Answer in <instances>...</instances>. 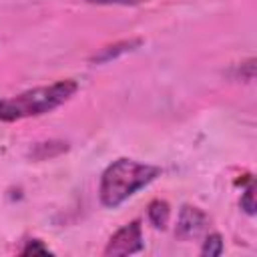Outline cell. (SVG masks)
<instances>
[{"label":"cell","instance_id":"cell-1","mask_svg":"<svg viewBox=\"0 0 257 257\" xmlns=\"http://www.w3.org/2000/svg\"><path fill=\"white\" fill-rule=\"evenodd\" d=\"M161 175V169L155 165L139 163L133 159H118L108 165L100 177V203L104 207H118L128 197H133L139 189L149 185Z\"/></svg>","mask_w":257,"mask_h":257},{"label":"cell","instance_id":"cell-2","mask_svg":"<svg viewBox=\"0 0 257 257\" xmlns=\"http://www.w3.org/2000/svg\"><path fill=\"white\" fill-rule=\"evenodd\" d=\"M76 90H78V84L66 78V80H56L46 86L24 90L16 96L0 98V122H12V120L50 112L62 102H66Z\"/></svg>","mask_w":257,"mask_h":257},{"label":"cell","instance_id":"cell-3","mask_svg":"<svg viewBox=\"0 0 257 257\" xmlns=\"http://www.w3.org/2000/svg\"><path fill=\"white\" fill-rule=\"evenodd\" d=\"M143 249V231H141V223L139 221H131L128 225H124L122 229H118L108 245L104 247V255H131Z\"/></svg>","mask_w":257,"mask_h":257},{"label":"cell","instance_id":"cell-4","mask_svg":"<svg viewBox=\"0 0 257 257\" xmlns=\"http://www.w3.org/2000/svg\"><path fill=\"white\" fill-rule=\"evenodd\" d=\"M207 225V215L197 209V207H189L185 205L183 211H181V217H179V225H177V235L181 239H189V237H195L199 235Z\"/></svg>","mask_w":257,"mask_h":257},{"label":"cell","instance_id":"cell-5","mask_svg":"<svg viewBox=\"0 0 257 257\" xmlns=\"http://www.w3.org/2000/svg\"><path fill=\"white\" fill-rule=\"evenodd\" d=\"M169 205L165 203V201H153L151 205H149V219H151V223L155 225V227H165L167 225V221H169Z\"/></svg>","mask_w":257,"mask_h":257},{"label":"cell","instance_id":"cell-6","mask_svg":"<svg viewBox=\"0 0 257 257\" xmlns=\"http://www.w3.org/2000/svg\"><path fill=\"white\" fill-rule=\"evenodd\" d=\"M201 253H203V255H221V253H223V241H221V235L215 233V235L207 237V241H205Z\"/></svg>","mask_w":257,"mask_h":257},{"label":"cell","instance_id":"cell-7","mask_svg":"<svg viewBox=\"0 0 257 257\" xmlns=\"http://www.w3.org/2000/svg\"><path fill=\"white\" fill-rule=\"evenodd\" d=\"M20 253H22V255H48L50 249L44 247L42 241H36V239H34V241H28L26 247H24Z\"/></svg>","mask_w":257,"mask_h":257},{"label":"cell","instance_id":"cell-8","mask_svg":"<svg viewBox=\"0 0 257 257\" xmlns=\"http://www.w3.org/2000/svg\"><path fill=\"white\" fill-rule=\"evenodd\" d=\"M253 197H255V193H253V183H249V187L245 189V193H243V197H241V207H243L249 215L255 213V201H253Z\"/></svg>","mask_w":257,"mask_h":257},{"label":"cell","instance_id":"cell-9","mask_svg":"<svg viewBox=\"0 0 257 257\" xmlns=\"http://www.w3.org/2000/svg\"><path fill=\"white\" fill-rule=\"evenodd\" d=\"M86 2H90V4H122V6H126V4H139V2H145V0H86Z\"/></svg>","mask_w":257,"mask_h":257}]
</instances>
